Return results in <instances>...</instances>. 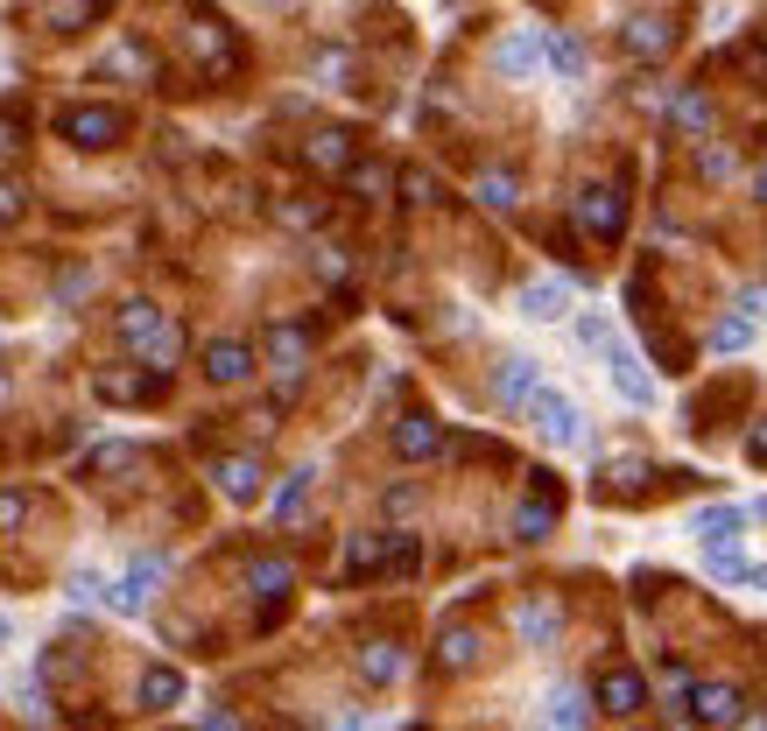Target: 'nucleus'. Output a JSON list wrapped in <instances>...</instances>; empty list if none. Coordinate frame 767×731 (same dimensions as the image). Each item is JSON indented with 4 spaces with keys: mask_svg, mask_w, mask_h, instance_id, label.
<instances>
[{
    "mask_svg": "<svg viewBox=\"0 0 767 731\" xmlns=\"http://www.w3.org/2000/svg\"><path fill=\"white\" fill-rule=\"evenodd\" d=\"M522 409H528V422H535V436H543V444H556V451H564V444H585V415L570 409L564 394L535 388V394L522 401Z\"/></svg>",
    "mask_w": 767,
    "mask_h": 731,
    "instance_id": "1",
    "label": "nucleus"
},
{
    "mask_svg": "<svg viewBox=\"0 0 767 731\" xmlns=\"http://www.w3.org/2000/svg\"><path fill=\"white\" fill-rule=\"evenodd\" d=\"M606 373H612V388L634 401V409H648V401H655V380H648V366L627 352V345H606Z\"/></svg>",
    "mask_w": 767,
    "mask_h": 731,
    "instance_id": "2",
    "label": "nucleus"
},
{
    "mask_svg": "<svg viewBox=\"0 0 767 731\" xmlns=\"http://www.w3.org/2000/svg\"><path fill=\"white\" fill-rule=\"evenodd\" d=\"M746 697L733 682H704L697 697H690V718H704V724H746V710H739Z\"/></svg>",
    "mask_w": 767,
    "mask_h": 731,
    "instance_id": "3",
    "label": "nucleus"
},
{
    "mask_svg": "<svg viewBox=\"0 0 767 731\" xmlns=\"http://www.w3.org/2000/svg\"><path fill=\"white\" fill-rule=\"evenodd\" d=\"M64 134L78 148H106L113 134H120V113H106V106H78V113H64Z\"/></svg>",
    "mask_w": 767,
    "mask_h": 731,
    "instance_id": "4",
    "label": "nucleus"
},
{
    "mask_svg": "<svg viewBox=\"0 0 767 731\" xmlns=\"http://www.w3.org/2000/svg\"><path fill=\"white\" fill-rule=\"evenodd\" d=\"M156 576H162V555H141V563L120 576V591H113V612H141L156 598Z\"/></svg>",
    "mask_w": 767,
    "mask_h": 731,
    "instance_id": "5",
    "label": "nucleus"
},
{
    "mask_svg": "<svg viewBox=\"0 0 767 731\" xmlns=\"http://www.w3.org/2000/svg\"><path fill=\"white\" fill-rule=\"evenodd\" d=\"M564 310H570V282H528V288H522V317L556 324Z\"/></svg>",
    "mask_w": 767,
    "mask_h": 731,
    "instance_id": "6",
    "label": "nucleus"
},
{
    "mask_svg": "<svg viewBox=\"0 0 767 731\" xmlns=\"http://www.w3.org/2000/svg\"><path fill=\"white\" fill-rule=\"evenodd\" d=\"M493 64H501V71H507V78H528V71H535V64H543V35H535V29H522V35H507V43H501V50H493Z\"/></svg>",
    "mask_w": 767,
    "mask_h": 731,
    "instance_id": "7",
    "label": "nucleus"
},
{
    "mask_svg": "<svg viewBox=\"0 0 767 731\" xmlns=\"http://www.w3.org/2000/svg\"><path fill=\"white\" fill-rule=\"evenodd\" d=\"M535 388H543V373H535V359H507V366H501V380H493V394H501L507 409H522V401H528Z\"/></svg>",
    "mask_w": 767,
    "mask_h": 731,
    "instance_id": "8",
    "label": "nucleus"
},
{
    "mask_svg": "<svg viewBox=\"0 0 767 731\" xmlns=\"http://www.w3.org/2000/svg\"><path fill=\"white\" fill-rule=\"evenodd\" d=\"M514 633L535 640V647H549L556 633H564V612H556V605H522V612H514Z\"/></svg>",
    "mask_w": 767,
    "mask_h": 731,
    "instance_id": "9",
    "label": "nucleus"
},
{
    "mask_svg": "<svg viewBox=\"0 0 767 731\" xmlns=\"http://www.w3.org/2000/svg\"><path fill=\"white\" fill-rule=\"evenodd\" d=\"M746 528V507H704L697 513V542H739Z\"/></svg>",
    "mask_w": 767,
    "mask_h": 731,
    "instance_id": "10",
    "label": "nucleus"
},
{
    "mask_svg": "<svg viewBox=\"0 0 767 731\" xmlns=\"http://www.w3.org/2000/svg\"><path fill=\"white\" fill-rule=\"evenodd\" d=\"M669 43H676V22H662V14L655 22H627V50L634 56H662Z\"/></svg>",
    "mask_w": 767,
    "mask_h": 731,
    "instance_id": "11",
    "label": "nucleus"
},
{
    "mask_svg": "<svg viewBox=\"0 0 767 731\" xmlns=\"http://www.w3.org/2000/svg\"><path fill=\"white\" fill-rule=\"evenodd\" d=\"M704 576H718V584L746 576V555H739V542H704Z\"/></svg>",
    "mask_w": 767,
    "mask_h": 731,
    "instance_id": "12",
    "label": "nucleus"
},
{
    "mask_svg": "<svg viewBox=\"0 0 767 731\" xmlns=\"http://www.w3.org/2000/svg\"><path fill=\"white\" fill-rule=\"evenodd\" d=\"M395 444H401V457H430V451H437V422H430V415H409V422L395 430Z\"/></svg>",
    "mask_w": 767,
    "mask_h": 731,
    "instance_id": "13",
    "label": "nucleus"
},
{
    "mask_svg": "<svg viewBox=\"0 0 767 731\" xmlns=\"http://www.w3.org/2000/svg\"><path fill=\"white\" fill-rule=\"evenodd\" d=\"M514 198H522V190H514L507 169H486V177H479V204L486 211H514Z\"/></svg>",
    "mask_w": 767,
    "mask_h": 731,
    "instance_id": "14",
    "label": "nucleus"
},
{
    "mask_svg": "<svg viewBox=\"0 0 767 731\" xmlns=\"http://www.w3.org/2000/svg\"><path fill=\"white\" fill-rule=\"evenodd\" d=\"M246 373H254L246 345H212V380H246Z\"/></svg>",
    "mask_w": 767,
    "mask_h": 731,
    "instance_id": "15",
    "label": "nucleus"
},
{
    "mask_svg": "<svg viewBox=\"0 0 767 731\" xmlns=\"http://www.w3.org/2000/svg\"><path fill=\"white\" fill-rule=\"evenodd\" d=\"M599 697H606V710H620V718H627V710H641L648 689H641V676H606Z\"/></svg>",
    "mask_w": 767,
    "mask_h": 731,
    "instance_id": "16",
    "label": "nucleus"
},
{
    "mask_svg": "<svg viewBox=\"0 0 767 731\" xmlns=\"http://www.w3.org/2000/svg\"><path fill=\"white\" fill-rule=\"evenodd\" d=\"M543 50L556 56V71H564V78H585V43H578V35H543Z\"/></svg>",
    "mask_w": 767,
    "mask_h": 731,
    "instance_id": "17",
    "label": "nucleus"
},
{
    "mask_svg": "<svg viewBox=\"0 0 767 731\" xmlns=\"http://www.w3.org/2000/svg\"><path fill=\"white\" fill-rule=\"evenodd\" d=\"M549 521H556L549 499H528V507L514 513V534H522V542H535V534H549Z\"/></svg>",
    "mask_w": 767,
    "mask_h": 731,
    "instance_id": "18",
    "label": "nucleus"
},
{
    "mask_svg": "<svg viewBox=\"0 0 767 731\" xmlns=\"http://www.w3.org/2000/svg\"><path fill=\"white\" fill-rule=\"evenodd\" d=\"M219 486L233 492V499H254V486H261V472L246 465V457H233V465H219Z\"/></svg>",
    "mask_w": 767,
    "mask_h": 731,
    "instance_id": "19",
    "label": "nucleus"
},
{
    "mask_svg": "<svg viewBox=\"0 0 767 731\" xmlns=\"http://www.w3.org/2000/svg\"><path fill=\"white\" fill-rule=\"evenodd\" d=\"M746 338H754V317H725L718 331H712V352H739Z\"/></svg>",
    "mask_w": 767,
    "mask_h": 731,
    "instance_id": "20",
    "label": "nucleus"
},
{
    "mask_svg": "<svg viewBox=\"0 0 767 731\" xmlns=\"http://www.w3.org/2000/svg\"><path fill=\"white\" fill-rule=\"evenodd\" d=\"M549 724H591L585 697H570V689H556V697H549Z\"/></svg>",
    "mask_w": 767,
    "mask_h": 731,
    "instance_id": "21",
    "label": "nucleus"
},
{
    "mask_svg": "<svg viewBox=\"0 0 767 731\" xmlns=\"http://www.w3.org/2000/svg\"><path fill=\"white\" fill-rule=\"evenodd\" d=\"M246 576H254V584L267 591V598H275V591H290V563H275V555H261V563L246 570Z\"/></svg>",
    "mask_w": 767,
    "mask_h": 731,
    "instance_id": "22",
    "label": "nucleus"
},
{
    "mask_svg": "<svg viewBox=\"0 0 767 731\" xmlns=\"http://www.w3.org/2000/svg\"><path fill=\"white\" fill-rule=\"evenodd\" d=\"M156 324H162V317H156V310H148V303H127V317H120V331H127L134 345H148V331H156Z\"/></svg>",
    "mask_w": 767,
    "mask_h": 731,
    "instance_id": "23",
    "label": "nucleus"
},
{
    "mask_svg": "<svg viewBox=\"0 0 767 731\" xmlns=\"http://www.w3.org/2000/svg\"><path fill=\"white\" fill-rule=\"evenodd\" d=\"M578 345H591V352H606V345H612V324H606L599 310H591V317H578Z\"/></svg>",
    "mask_w": 767,
    "mask_h": 731,
    "instance_id": "24",
    "label": "nucleus"
},
{
    "mask_svg": "<svg viewBox=\"0 0 767 731\" xmlns=\"http://www.w3.org/2000/svg\"><path fill=\"white\" fill-rule=\"evenodd\" d=\"M303 492H311V472H296L290 486H282V499H275V513L290 521V513H303Z\"/></svg>",
    "mask_w": 767,
    "mask_h": 731,
    "instance_id": "25",
    "label": "nucleus"
},
{
    "mask_svg": "<svg viewBox=\"0 0 767 731\" xmlns=\"http://www.w3.org/2000/svg\"><path fill=\"white\" fill-rule=\"evenodd\" d=\"M359 668H367L374 682H388V676H395L401 661H395V647H367V654H359Z\"/></svg>",
    "mask_w": 767,
    "mask_h": 731,
    "instance_id": "26",
    "label": "nucleus"
},
{
    "mask_svg": "<svg viewBox=\"0 0 767 731\" xmlns=\"http://www.w3.org/2000/svg\"><path fill=\"white\" fill-rule=\"evenodd\" d=\"M676 120H683V127H712V106H704L697 92H683V99H676Z\"/></svg>",
    "mask_w": 767,
    "mask_h": 731,
    "instance_id": "27",
    "label": "nucleus"
},
{
    "mask_svg": "<svg viewBox=\"0 0 767 731\" xmlns=\"http://www.w3.org/2000/svg\"><path fill=\"white\" fill-rule=\"evenodd\" d=\"M472 647H479L472 633H444V668H465V661H472Z\"/></svg>",
    "mask_w": 767,
    "mask_h": 731,
    "instance_id": "28",
    "label": "nucleus"
},
{
    "mask_svg": "<svg viewBox=\"0 0 767 731\" xmlns=\"http://www.w3.org/2000/svg\"><path fill=\"white\" fill-rule=\"evenodd\" d=\"M141 697H148V703H169V697H177V676H169V668H156V676L141 682Z\"/></svg>",
    "mask_w": 767,
    "mask_h": 731,
    "instance_id": "29",
    "label": "nucleus"
},
{
    "mask_svg": "<svg viewBox=\"0 0 767 731\" xmlns=\"http://www.w3.org/2000/svg\"><path fill=\"white\" fill-rule=\"evenodd\" d=\"M275 359H282V373H290V366L303 359V338L296 331H275Z\"/></svg>",
    "mask_w": 767,
    "mask_h": 731,
    "instance_id": "30",
    "label": "nucleus"
},
{
    "mask_svg": "<svg viewBox=\"0 0 767 731\" xmlns=\"http://www.w3.org/2000/svg\"><path fill=\"white\" fill-rule=\"evenodd\" d=\"M71 598H78V605H92V598H99V576H92V570H78V576H71Z\"/></svg>",
    "mask_w": 767,
    "mask_h": 731,
    "instance_id": "31",
    "label": "nucleus"
},
{
    "mask_svg": "<svg viewBox=\"0 0 767 731\" xmlns=\"http://www.w3.org/2000/svg\"><path fill=\"white\" fill-rule=\"evenodd\" d=\"M739 317H767V288H739Z\"/></svg>",
    "mask_w": 767,
    "mask_h": 731,
    "instance_id": "32",
    "label": "nucleus"
},
{
    "mask_svg": "<svg viewBox=\"0 0 767 731\" xmlns=\"http://www.w3.org/2000/svg\"><path fill=\"white\" fill-rule=\"evenodd\" d=\"M14 211H22V190H14V183H0V219H14Z\"/></svg>",
    "mask_w": 767,
    "mask_h": 731,
    "instance_id": "33",
    "label": "nucleus"
},
{
    "mask_svg": "<svg viewBox=\"0 0 767 731\" xmlns=\"http://www.w3.org/2000/svg\"><path fill=\"white\" fill-rule=\"evenodd\" d=\"M746 584H754V591H767V563H746Z\"/></svg>",
    "mask_w": 767,
    "mask_h": 731,
    "instance_id": "34",
    "label": "nucleus"
},
{
    "mask_svg": "<svg viewBox=\"0 0 767 731\" xmlns=\"http://www.w3.org/2000/svg\"><path fill=\"white\" fill-rule=\"evenodd\" d=\"M746 513H754V521H767V499H754V507H746Z\"/></svg>",
    "mask_w": 767,
    "mask_h": 731,
    "instance_id": "35",
    "label": "nucleus"
},
{
    "mask_svg": "<svg viewBox=\"0 0 767 731\" xmlns=\"http://www.w3.org/2000/svg\"><path fill=\"white\" fill-rule=\"evenodd\" d=\"M754 457H767V436H754Z\"/></svg>",
    "mask_w": 767,
    "mask_h": 731,
    "instance_id": "36",
    "label": "nucleus"
},
{
    "mask_svg": "<svg viewBox=\"0 0 767 731\" xmlns=\"http://www.w3.org/2000/svg\"><path fill=\"white\" fill-rule=\"evenodd\" d=\"M760 190H767V169H760Z\"/></svg>",
    "mask_w": 767,
    "mask_h": 731,
    "instance_id": "37",
    "label": "nucleus"
},
{
    "mask_svg": "<svg viewBox=\"0 0 767 731\" xmlns=\"http://www.w3.org/2000/svg\"><path fill=\"white\" fill-rule=\"evenodd\" d=\"M0 394H8V380H0Z\"/></svg>",
    "mask_w": 767,
    "mask_h": 731,
    "instance_id": "38",
    "label": "nucleus"
}]
</instances>
